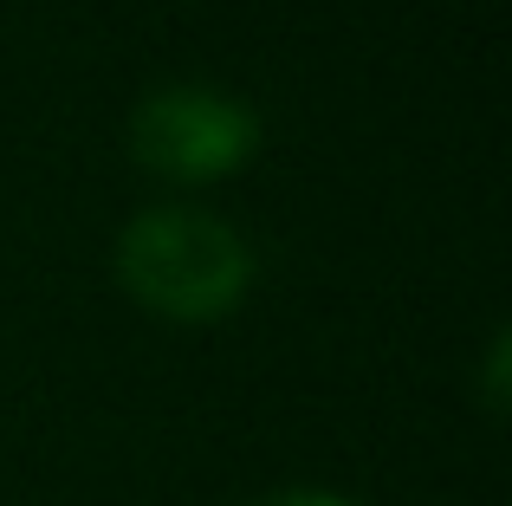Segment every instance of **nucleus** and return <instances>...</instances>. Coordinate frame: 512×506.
I'll return each instance as SVG.
<instances>
[{
  "label": "nucleus",
  "instance_id": "f03ea898",
  "mask_svg": "<svg viewBox=\"0 0 512 506\" xmlns=\"http://www.w3.org/2000/svg\"><path fill=\"white\" fill-rule=\"evenodd\" d=\"M260 143V124L240 98L208 85H163L130 111V156L169 182L234 176Z\"/></svg>",
  "mask_w": 512,
  "mask_h": 506
},
{
  "label": "nucleus",
  "instance_id": "7ed1b4c3",
  "mask_svg": "<svg viewBox=\"0 0 512 506\" xmlns=\"http://www.w3.org/2000/svg\"><path fill=\"white\" fill-rule=\"evenodd\" d=\"M247 506H350L338 494H312V487H286V494H266V500H247Z\"/></svg>",
  "mask_w": 512,
  "mask_h": 506
},
{
  "label": "nucleus",
  "instance_id": "f257e3e1",
  "mask_svg": "<svg viewBox=\"0 0 512 506\" xmlns=\"http://www.w3.org/2000/svg\"><path fill=\"white\" fill-rule=\"evenodd\" d=\"M117 279L156 318L208 325L253 286V247L208 208H143L117 241Z\"/></svg>",
  "mask_w": 512,
  "mask_h": 506
}]
</instances>
